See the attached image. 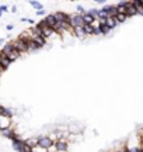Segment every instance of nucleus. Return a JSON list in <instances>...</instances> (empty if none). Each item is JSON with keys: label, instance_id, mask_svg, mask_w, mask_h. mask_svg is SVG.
Listing matches in <instances>:
<instances>
[{"label": "nucleus", "instance_id": "obj_1", "mask_svg": "<svg viewBox=\"0 0 143 152\" xmlns=\"http://www.w3.org/2000/svg\"><path fill=\"white\" fill-rule=\"evenodd\" d=\"M13 149L16 152H31V148L25 144V140H21V138L13 141Z\"/></svg>", "mask_w": 143, "mask_h": 152}, {"label": "nucleus", "instance_id": "obj_2", "mask_svg": "<svg viewBox=\"0 0 143 152\" xmlns=\"http://www.w3.org/2000/svg\"><path fill=\"white\" fill-rule=\"evenodd\" d=\"M69 23H70V27L72 28H76V27H83L84 26V20H83V16L77 14V13H73L69 16Z\"/></svg>", "mask_w": 143, "mask_h": 152}, {"label": "nucleus", "instance_id": "obj_3", "mask_svg": "<svg viewBox=\"0 0 143 152\" xmlns=\"http://www.w3.org/2000/svg\"><path fill=\"white\" fill-rule=\"evenodd\" d=\"M38 145L45 149H49L52 145H55V142L51 140L49 135H38Z\"/></svg>", "mask_w": 143, "mask_h": 152}, {"label": "nucleus", "instance_id": "obj_4", "mask_svg": "<svg viewBox=\"0 0 143 152\" xmlns=\"http://www.w3.org/2000/svg\"><path fill=\"white\" fill-rule=\"evenodd\" d=\"M101 10L104 11L108 17H116V14H118L116 4H105L104 7H101Z\"/></svg>", "mask_w": 143, "mask_h": 152}, {"label": "nucleus", "instance_id": "obj_5", "mask_svg": "<svg viewBox=\"0 0 143 152\" xmlns=\"http://www.w3.org/2000/svg\"><path fill=\"white\" fill-rule=\"evenodd\" d=\"M69 145H70V142L67 140H59L58 142H55V147L58 152H67L69 151Z\"/></svg>", "mask_w": 143, "mask_h": 152}, {"label": "nucleus", "instance_id": "obj_6", "mask_svg": "<svg viewBox=\"0 0 143 152\" xmlns=\"http://www.w3.org/2000/svg\"><path fill=\"white\" fill-rule=\"evenodd\" d=\"M7 128H11V118L0 114V132L3 130H7Z\"/></svg>", "mask_w": 143, "mask_h": 152}, {"label": "nucleus", "instance_id": "obj_7", "mask_svg": "<svg viewBox=\"0 0 143 152\" xmlns=\"http://www.w3.org/2000/svg\"><path fill=\"white\" fill-rule=\"evenodd\" d=\"M72 34H73V35L77 38V39H84V38L87 37V34H86V31H84V26H83V27H76V28H73Z\"/></svg>", "mask_w": 143, "mask_h": 152}, {"label": "nucleus", "instance_id": "obj_8", "mask_svg": "<svg viewBox=\"0 0 143 152\" xmlns=\"http://www.w3.org/2000/svg\"><path fill=\"white\" fill-rule=\"evenodd\" d=\"M42 21L45 23V24H46V26H48V27H51V28H55V26H56V18H55V14H53V13H52V14H48V16L45 17L44 20H42Z\"/></svg>", "mask_w": 143, "mask_h": 152}, {"label": "nucleus", "instance_id": "obj_9", "mask_svg": "<svg viewBox=\"0 0 143 152\" xmlns=\"http://www.w3.org/2000/svg\"><path fill=\"white\" fill-rule=\"evenodd\" d=\"M55 14V18L58 23H63V21H69V16L70 14H67L65 11H55L53 13Z\"/></svg>", "mask_w": 143, "mask_h": 152}, {"label": "nucleus", "instance_id": "obj_10", "mask_svg": "<svg viewBox=\"0 0 143 152\" xmlns=\"http://www.w3.org/2000/svg\"><path fill=\"white\" fill-rule=\"evenodd\" d=\"M118 24H119V23H118V20H116L115 17H108V18H107V27L110 28L111 31H112Z\"/></svg>", "mask_w": 143, "mask_h": 152}, {"label": "nucleus", "instance_id": "obj_11", "mask_svg": "<svg viewBox=\"0 0 143 152\" xmlns=\"http://www.w3.org/2000/svg\"><path fill=\"white\" fill-rule=\"evenodd\" d=\"M25 144H27L30 148H35L38 147V137H30L25 140Z\"/></svg>", "mask_w": 143, "mask_h": 152}, {"label": "nucleus", "instance_id": "obj_12", "mask_svg": "<svg viewBox=\"0 0 143 152\" xmlns=\"http://www.w3.org/2000/svg\"><path fill=\"white\" fill-rule=\"evenodd\" d=\"M126 16H128V18H131V17H133V16H138V11H136V7L133 6V3H132V1H131V4L128 6Z\"/></svg>", "mask_w": 143, "mask_h": 152}, {"label": "nucleus", "instance_id": "obj_13", "mask_svg": "<svg viewBox=\"0 0 143 152\" xmlns=\"http://www.w3.org/2000/svg\"><path fill=\"white\" fill-rule=\"evenodd\" d=\"M0 114L1 115H6V117H13V110H10V109H7V107H4V106H1L0 104Z\"/></svg>", "mask_w": 143, "mask_h": 152}, {"label": "nucleus", "instance_id": "obj_14", "mask_svg": "<svg viewBox=\"0 0 143 152\" xmlns=\"http://www.w3.org/2000/svg\"><path fill=\"white\" fill-rule=\"evenodd\" d=\"M20 55H21V54H20V52H18L17 49H13L10 54L7 55V58H9V59L11 61V62H14L16 59H18V58H20Z\"/></svg>", "mask_w": 143, "mask_h": 152}, {"label": "nucleus", "instance_id": "obj_15", "mask_svg": "<svg viewBox=\"0 0 143 152\" xmlns=\"http://www.w3.org/2000/svg\"><path fill=\"white\" fill-rule=\"evenodd\" d=\"M0 65L3 66V68H4V71H6V69L11 65V61L9 59L7 56H1V59H0Z\"/></svg>", "mask_w": 143, "mask_h": 152}, {"label": "nucleus", "instance_id": "obj_16", "mask_svg": "<svg viewBox=\"0 0 143 152\" xmlns=\"http://www.w3.org/2000/svg\"><path fill=\"white\" fill-rule=\"evenodd\" d=\"M83 20H84V24H91V23H93L95 18H94V17L87 11V13H86V14L83 16Z\"/></svg>", "mask_w": 143, "mask_h": 152}, {"label": "nucleus", "instance_id": "obj_17", "mask_svg": "<svg viewBox=\"0 0 143 152\" xmlns=\"http://www.w3.org/2000/svg\"><path fill=\"white\" fill-rule=\"evenodd\" d=\"M84 31H86V34H87V37H90V35H94V34H95V30H94L90 24H84Z\"/></svg>", "mask_w": 143, "mask_h": 152}, {"label": "nucleus", "instance_id": "obj_18", "mask_svg": "<svg viewBox=\"0 0 143 152\" xmlns=\"http://www.w3.org/2000/svg\"><path fill=\"white\" fill-rule=\"evenodd\" d=\"M30 4H31V7H34L37 11L44 10V4H42V3H39V1H30Z\"/></svg>", "mask_w": 143, "mask_h": 152}, {"label": "nucleus", "instance_id": "obj_19", "mask_svg": "<svg viewBox=\"0 0 143 152\" xmlns=\"http://www.w3.org/2000/svg\"><path fill=\"white\" fill-rule=\"evenodd\" d=\"M115 18L118 20V23L121 24V23H125V21H126V20H128V16H126V14H121V13H118Z\"/></svg>", "mask_w": 143, "mask_h": 152}, {"label": "nucleus", "instance_id": "obj_20", "mask_svg": "<svg viewBox=\"0 0 143 152\" xmlns=\"http://www.w3.org/2000/svg\"><path fill=\"white\" fill-rule=\"evenodd\" d=\"M28 49H30V52H31V51H37V49H39V47L34 42V41H30V42H28Z\"/></svg>", "mask_w": 143, "mask_h": 152}, {"label": "nucleus", "instance_id": "obj_21", "mask_svg": "<svg viewBox=\"0 0 143 152\" xmlns=\"http://www.w3.org/2000/svg\"><path fill=\"white\" fill-rule=\"evenodd\" d=\"M91 16L94 17V18H98V14H100V9H90V10H87Z\"/></svg>", "mask_w": 143, "mask_h": 152}, {"label": "nucleus", "instance_id": "obj_22", "mask_svg": "<svg viewBox=\"0 0 143 152\" xmlns=\"http://www.w3.org/2000/svg\"><path fill=\"white\" fill-rule=\"evenodd\" d=\"M76 13H77V14H80V16H84V14L87 13V10H86L83 6H77V7H76Z\"/></svg>", "mask_w": 143, "mask_h": 152}, {"label": "nucleus", "instance_id": "obj_23", "mask_svg": "<svg viewBox=\"0 0 143 152\" xmlns=\"http://www.w3.org/2000/svg\"><path fill=\"white\" fill-rule=\"evenodd\" d=\"M90 26H91V27H93L94 30H98V28L101 27V24H100V20H98V18H95V20H94V21L91 23Z\"/></svg>", "mask_w": 143, "mask_h": 152}, {"label": "nucleus", "instance_id": "obj_24", "mask_svg": "<svg viewBox=\"0 0 143 152\" xmlns=\"http://www.w3.org/2000/svg\"><path fill=\"white\" fill-rule=\"evenodd\" d=\"M31 152H48V149H45L42 147H35V148H31Z\"/></svg>", "mask_w": 143, "mask_h": 152}, {"label": "nucleus", "instance_id": "obj_25", "mask_svg": "<svg viewBox=\"0 0 143 152\" xmlns=\"http://www.w3.org/2000/svg\"><path fill=\"white\" fill-rule=\"evenodd\" d=\"M6 11H9V7H7V6H0V13L3 14Z\"/></svg>", "mask_w": 143, "mask_h": 152}, {"label": "nucleus", "instance_id": "obj_26", "mask_svg": "<svg viewBox=\"0 0 143 152\" xmlns=\"http://www.w3.org/2000/svg\"><path fill=\"white\" fill-rule=\"evenodd\" d=\"M37 16H48V14H46V11L45 10H39V11H37Z\"/></svg>", "mask_w": 143, "mask_h": 152}, {"label": "nucleus", "instance_id": "obj_27", "mask_svg": "<svg viewBox=\"0 0 143 152\" xmlns=\"http://www.w3.org/2000/svg\"><path fill=\"white\" fill-rule=\"evenodd\" d=\"M95 3H97V4H104L105 6V0H95Z\"/></svg>", "mask_w": 143, "mask_h": 152}, {"label": "nucleus", "instance_id": "obj_28", "mask_svg": "<svg viewBox=\"0 0 143 152\" xmlns=\"http://www.w3.org/2000/svg\"><path fill=\"white\" fill-rule=\"evenodd\" d=\"M10 11H11V13H17V7H16V6H13Z\"/></svg>", "mask_w": 143, "mask_h": 152}, {"label": "nucleus", "instance_id": "obj_29", "mask_svg": "<svg viewBox=\"0 0 143 152\" xmlns=\"http://www.w3.org/2000/svg\"><path fill=\"white\" fill-rule=\"evenodd\" d=\"M13 28H14V26H13V24H9V26H7V30H9V31H10V30H13Z\"/></svg>", "mask_w": 143, "mask_h": 152}, {"label": "nucleus", "instance_id": "obj_30", "mask_svg": "<svg viewBox=\"0 0 143 152\" xmlns=\"http://www.w3.org/2000/svg\"><path fill=\"white\" fill-rule=\"evenodd\" d=\"M3 72H4V68H3V66L0 65V75H1V73H3Z\"/></svg>", "mask_w": 143, "mask_h": 152}, {"label": "nucleus", "instance_id": "obj_31", "mask_svg": "<svg viewBox=\"0 0 143 152\" xmlns=\"http://www.w3.org/2000/svg\"><path fill=\"white\" fill-rule=\"evenodd\" d=\"M3 42H4V39H3V38H0V45H1Z\"/></svg>", "mask_w": 143, "mask_h": 152}, {"label": "nucleus", "instance_id": "obj_32", "mask_svg": "<svg viewBox=\"0 0 143 152\" xmlns=\"http://www.w3.org/2000/svg\"><path fill=\"white\" fill-rule=\"evenodd\" d=\"M0 59H1V55H0Z\"/></svg>", "mask_w": 143, "mask_h": 152}, {"label": "nucleus", "instance_id": "obj_33", "mask_svg": "<svg viewBox=\"0 0 143 152\" xmlns=\"http://www.w3.org/2000/svg\"><path fill=\"white\" fill-rule=\"evenodd\" d=\"M0 17H1V13H0Z\"/></svg>", "mask_w": 143, "mask_h": 152}, {"label": "nucleus", "instance_id": "obj_34", "mask_svg": "<svg viewBox=\"0 0 143 152\" xmlns=\"http://www.w3.org/2000/svg\"><path fill=\"white\" fill-rule=\"evenodd\" d=\"M103 152H104V151H103Z\"/></svg>", "mask_w": 143, "mask_h": 152}]
</instances>
